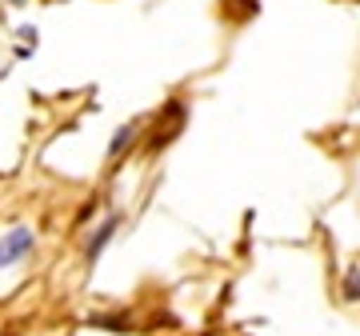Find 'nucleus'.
<instances>
[{"label": "nucleus", "mask_w": 360, "mask_h": 336, "mask_svg": "<svg viewBox=\"0 0 360 336\" xmlns=\"http://www.w3.org/2000/svg\"><path fill=\"white\" fill-rule=\"evenodd\" d=\"M32 248H37V228H28V224H13L8 233L0 236V272L25 264V260L32 257Z\"/></svg>", "instance_id": "nucleus-1"}, {"label": "nucleus", "mask_w": 360, "mask_h": 336, "mask_svg": "<svg viewBox=\"0 0 360 336\" xmlns=\"http://www.w3.org/2000/svg\"><path fill=\"white\" fill-rule=\"evenodd\" d=\"M116 228H120V212H108V217L89 233V240H84V264H89V269L104 257V248H108V240L116 236Z\"/></svg>", "instance_id": "nucleus-2"}, {"label": "nucleus", "mask_w": 360, "mask_h": 336, "mask_svg": "<svg viewBox=\"0 0 360 336\" xmlns=\"http://www.w3.org/2000/svg\"><path fill=\"white\" fill-rule=\"evenodd\" d=\"M136 132H141V124H136V120H132V124H120V129H116V136H112V144H108V160H120V156H124V148L136 141Z\"/></svg>", "instance_id": "nucleus-3"}, {"label": "nucleus", "mask_w": 360, "mask_h": 336, "mask_svg": "<svg viewBox=\"0 0 360 336\" xmlns=\"http://www.w3.org/2000/svg\"><path fill=\"white\" fill-rule=\"evenodd\" d=\"M340 292H345L348 304H360V269H356V264L345 269V276H340Z\"/></svg>", "instance_id": "nucleus-4"}, {"label": "nucleus", "mask_w": 360, "mask_h": 336, "mask_svg": "<svg viewBox=\"0 0 360 336\" xmlns=\"http://www.w3.org/2000/svg\"><path fill=\"white\" fill-rule=\"evenodd\" d=\"M13 4H20V0H13Z\"/></svg>", "instance_id": "nucleus-5"}, {"label": "nucleus", "mask_w": 360, "mask_h": 336, "mask_svg": "<svg viewBox=\"0 0 360 336\" xmlns=\"http://www.w3.org/2000/svg\"><path fill=\"white\" fill-rule=\"evenodd\" d=\"M0 77H4V72H0Z\"/></svg>", "instance_id": "nucleus-6"}]
</instances>
